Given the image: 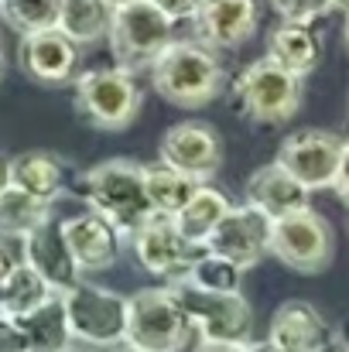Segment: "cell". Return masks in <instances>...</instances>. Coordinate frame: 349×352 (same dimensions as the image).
Wrapping results in <instances>:
<instances>
[{"label":"cell","mask_w":349,"mask_h":352,"mask_svg":"<svg viewBox=\"0 0 349 352\" xmlns=\"http://www.w3.org/2000/svg\"><path fill=\"white\" fill-rule=\"evenodd\" d=\"M147 69H151L154 93L182 110H202V107L216 103L226 86V72H223L216 48H209L195 38L168 41Z\"/></svg>","instance_id":"obj_1"},{"label":"cell","mask_w":349,"mask_h":352,"mask_svg":"<svg viewBox=\"0 0 349 352\" xmlns=\"http://www.w3.org/2000/svg\"><path fill=\"white\" fill-rule=\"evenodd\" d=\"M79 192L86 195L89 209L114 223L123 236H130L154 212L144 188V164L134 157H110L93 164L83 175Z\"/></svg>","instance_id":"obj_2"},{"label":"cell","mask_w":349,"mask_h":352,"mask_svg":"<svg viewBox=\"0 0 349 352\" xmlns=\"http://www.w3.org/2000/svg\"><path fill=\"white\" fill-rule=\"evenodd\" d=\"M123 342L147 352H189L195 332L171 291V284L140 287L127 298V332Z\"/></svg>","instance_id":"obj_3"},{"label":"cell","mask_w":349,"mask_h":352,"mask_svg":"<svg viewBox=\"0 0 349 352\" xmlns=\"http://www.w3.org/2000/svg\"><path fill=\"white\" fill-rule=\"evenodd\" d=\"M233 107L253 123H284L302 110V79L264 55L233 79Z\"/></svg>","instance_id":"obj_4"},{"label":"cell","mask_w":349,"mask_h":352,"mask_svg":"<svg viewBox=\"0 0 349 352\" xmlns=\"http://www.w3.org/2000/svg\"><path fill=\"white\" fill-rule=\"evenodd\" d=\"M62 305H65V318H69V332H72L76 346L107 352L123 342L127 294L110 291L103 284L79 280L69 291H62Z\"/></svg>","instance_id":"obj_5"},{"label":"cell","mask_w":349,"mask_h":352,"mask_svg":"<svg viewBox=\"0 0 349 352\" xmlns=\"http://www.w3.org/2000/svg\"><path fill=\"white\" fill-rule=\"evenodd\" d=\"M175 21L161 14L151 0H134L114 7L110 28H107V45L120 69L137 72L158 58V52L171 41Z\"/></svg>","instance_id":"obj_6"},{"label":"cell","mask_w":349,"mask_h":352,"mask_svg":"<svg viewBox=\"0 0 349 352\" xmlns=\"http://www.w3.org/2000/svg\"><path fill=\"white\" fill-rule=\"evenodd\" d=\"M76 82V110L89 120L96 130H123L130 126L140 107V86L134 72L110 65V69H89L72 79Z\"/></svg>","instance_id":"obj_7"},{"label":"cell","mask_w":349,"mask_h":352,"mask_svg":"<svg viewBox=\"0 0 349 352\" xmlns=\"http://www.w3.org/2000/svg\"><path fill=\"white\" fill-rule=\"evenodd\" d=\"M336 233L322 212L312 206L271 219V256L298 274H322L332 263Z\"/></svg>","instance_id":"obj_8"},{"label":"cell","mask_w":349,"mask_h":352,"mask_svg":"<svg viewBox=\"0 0 349 352\" xmlns=\"http://www.w3.org/2000/svg\"><path fill=\"white\" fill-rule=\"evenodd\" d=\"M195 339H223V342H250L253 336V308L243 298V291L236 294H220V291H202L192 287L185 280L171 284Z\"/></svg>","instance_id":"obj_9"},{"label":"cell","mask_w":349,"mask_h":352,"mask_svg":"<svg viewBox=\"0 0 349 352\" xmlns=\"http://www.w3.org/2000/svg\"><path fill=\"white\" fill-rule=\"evenodd\" d=\"M130 243H134V256L137 263L161 277L165 284H178L185 280L192 260L202 253V246L189 243L185 236L178 233L175 219L165 216V212H151L134 233H130Z\"/></svg>","instance_id":"obj_10"},{"label":"cell","mask_w":349,"mask_h":352,"mask_svg":"<svg viewBox=\"0 0 349 352\" xmlns=\"http://www.w3.org/2000/svg\"><path fill=\"white\" fill-rule=\"evenodd\" d=\"M339 154H343V137L339 133L308 126V130L288 133L281 140L274 161L281 168H288L308 192H322V188H332Z\"/></svg>","instance_id":"obj_11"},{"label":"cell","mask_w":349,"mask_h":352,"mask_svg":"<svg viewBox=\"0 0 349 352\" xmlns=\"http://www.w3.org/2000/svg\"><path fill=\"white\" fill-rule=\"evenodd\" d=\"M158 161L206 182L223 164V137L206 120H182V123H175L161 133Z\"/></svg>","instance_id":"obj_12"},{"label":"cell","mask_w":349,"mask_h":352,"mask_svg":"<svg viewBox=\"0 0 349 352\" xmlns=\"http://www.w3.org/2000/svg\"><path fill=\"white\" fill-rule=\"evenodd\" d=\"M202 250L220 253L236 267L250 270L271 253V216L253 206H230V212L216 223V230L202 243Z\"/></svg>","instance_id":"obj_13"},{"label":"cell","mask_w":349,"mask_h":352,"mask_svg":"<svg viewBox=\"0 0 349 352\" xmlns=\"http://www.w3.org/2000/svg\"><path fill=\"white\" fill-rule=\"evenodd\" d=\"M17 65L38 86H65L79 72V45L59 28L31 31V34H21Z\"/></svg>","instance_id":"obj_14"},{"label":"cell","mask_w":349,"mask_h":352,"mask_svg":"<svg viewBox=\"0 0 349 352\" xmlns=\"http://www.w3.org/2000/svg\"><path fill=\"white\" fill-rule=\"evenodd\" d=\"M195 41L223 52L240 48L260 28V0H199L192 10Z\"/></svg>","instance_id":"obj_15"},{"label":"cell","mask_w":349,"mask_h":352,"mask_svg":"<svg viewBox=\"0 0 349 352\" xmlns=\"http://www.w3.org/2000/svg\"><path fill=\"white\" fill-rule=\"evenodd\" d=\"M21 260L28 267H34L45 277V284L52 291H59V294L83 280V270H79V263L69 253V243H65V233H62L59 219H45L28 236H21Z\"/></svg>","instance_id":"obj_16"},{"label":"cell","mask_w":349,"mask_h":352,"mask_svg":"<svg viewBox=\"0 0 349 352\" xmlns=\"http://www.w3.org/2000/svg\"><path fill=\"white\" fill-rule=\"evenodd\" d=\"M62 233H65L69 253H72V260L79 263L83 274L110 270L123 253V233L93 209L62 219Z\"/></svg>","instance_id":"obj_17"},{"label":"cell","mask_w":349,"mask_h":352,"mask_svg":"<svg viewBox=\"0 0 349 352\" xmlns=\"http://www.w3.org/2000/svg\"><path fill=\"white\" fill-rule=\"evenodd\" d=\"M267 339L284 352H329L332 325L326 322V315L312 301L291 298L271 315Z\"/></svg>","instance_id":"obj_18"},{"label":"cell","mask_w":349,"mask_h":352,"mask_svg":"<svg viewBox=\"0 0 349 352\" xmlns=\"http://www.w3.org/2000/svg\"><path fill=\"white\" fill-rule=\"evenodd\" d=\"M243 199H246V206H253V209H260L264 216L277 219V216H288V212H295V209H305L308 199H312V192H308L288 168H281L277 161H271V164L257 168V171L246 178Z\"/></svg>","instance_id":"obj_19"},{"label":"cell","mask_w":349,"mask_h":352,"mask_svg":"<svg viewBox=\"0 0 349 352\" xmlns=\"http://www.w3.org/2000/svg\"><path fill=\"white\" fill-rule=\"evenodd\" d=\"M7 185L34 199L55 202L69 188V164L52 151H24L7 161Z\"/></svg>","instance_id":"obj_20"},{"label":"cell","mask_w":349,"mask_h":352,"mask_svg":"<svg viewBox=\"0 0 349 352\" xmlns=\"http://www.w3.org/2000/svg\"><path fill=\"white\" fill-rule=\"evenodd\" d=\"M322 52H326V45H322V34L315 31V24L281 21L267 34V58H274L281 69L295 72L298 79H305L308 72L319 69Z\"/></svg>","instance_id":"obj_21"},{"label":"cell","mask_w":349,"mask_h":352,"mask_svg":"<svg viewBox=\"0 0 349 352\" xmlns=\"http://www.w3.org/2000/svg\"><path fill=\"white\" fill-rule=\"evenodd\" d=\"M17 325L24 332L28 352H65L72 346V332H69L62 294H52L48 301H41L38 308L21 315Z\"/></svg>","instance_id":"obj_22"},{"label":"cell","mask_w":349,"mask_h":352,"mask_svg":"<svg viewBox=\"0 0 349 352\" xmlns=\"http://www.w3.org/2000/svg\"><path fill=\"white\" fill-rule=\"evenodd\" d=\"M230 195L223 192V188H216V185H206V182H199V188L189 195V202L171 216L175 219V226H178V233L185 236L189 243H195V246H202L209 233L216 230V223L230 212Z\"/></svg>","instance_id":"obj_23"},{"label":"cell","mask_w":349,"mask_h":352,"mask_svg":"<svg viewBox=\"0 0 349 352\" xmlns=\"http://www.w3.org/2000/svg\"><path fill=\"white\" fill-rule=\"evenodd\" d=\"M144 188H147V199H151V209L154 212H165V216H175L189 195L199 188V178L165 164V161H154V164H144Z\"/></svg>","instance_id":"obj_24"},{"label":"cell","mask_w":349,"mask_h":352,"mask_svg":"<svg viewBox=\"0 0 349 352\" xmlns=\"http://www.w3.org/2000/svg\"><path fill=\"white\" fill-rule=\"evenodd\" d=\"M114 7L107 0H62L59 10V31L69 34L79 48L83 45H96L107 38Z\"/></svg>","instance_id":"obj_25"},{"label":"cell","mask_w":349,"mask_h":352,"mask_svg":"<svg viewBox=\"0 0 349 352\" xmlns=\"http://www.w3.org/2000/svg\"><path fill=\"white\" fill-rule=\"evenodd\" d=\"M52 294H59V291H52L34 267H28L24 260H17L10 267V274L0 280V311L21 318L31 308H38L41 301H48Z\"/></svg>","instance_id":"obj_26"},{"label":"cell","mask_w":349,"mask_h":352,"mask_svg":"<svg viewBox=\"0 0 349 352\" xmlns=\"http://www.w3.org/2000/svg\"><path fill=\"white\" fill-rule=\"evenodd\" d=\"M52 206L55 202H45V199H34L14 185H3V192H0V236H10V239L28 236L34 226L52 219Z\"/></svg>","instance_id":"obj_27"},{"label":"cell","mask_w":349,"mask_h":352,"mask_svg":"<svg viewBox=\"0 0 349 352\" xmlns=\"http://www.w3.org/2000/svg\"><path fill=\"white\" fill-rule=\"evenodd\" d=\"M243 274H246V270L236 267L233 260L220 256V253L202 250V253L192 260V267H189V274H185V284L202 287V291L236 294V291H243Z\"/></svg>","instance_id":"obj_28"},{"label":"cell","mask_w":349,"mask_h":352,"mask_svg":"<svg viewBox=\"0 0 349 352\" xmlns=\"http://www.w3.org/2000/svg\"><path fill=\"white\" fill-rule=\"evenodd\" d=\"M59 10H62V0H0V17L17 34L59 28Z\"/></svg>","instance_id":"obj_29"},{"label":"cell","mask_w":349,"mask_h":352,"mask_svg":"<svg viewBox=\"0 0 349 352\" xmlns=\"http://www.w3.org/2000/svg\"><path fill=\"white\" fill-rule=\"evenodd\" d=\"M281 21H298V24H315L336 10L332 0H267Z\"/></svg>","instance_id":"obj_30"},{"label":"cell","mask_w":349,"mask_h":352,"mask_svg":"<svg viewBox=\"0 0 349 352\" xmlns=\"http://www.w3.org/2000/svg\"><path fill=\"white\" fill-rule=\"evenodd\" d=\"M0 352H28V342H24V332H21L17 318L3 315V311H0Z\"/></svg>","instance_id":"obj_31"},{"label":"cell","mask_w":349,"mask_h":352,"mask_svg":"<svg viewBox=\"0 0 349 352\" xmlns=\"http://www.w3.org/2000/svg\"><path fill=\"white\" fill-rule=\"evenodd\" d=\"M151 3L178 24V21H189V17H192V10H195V3H199V0H151Z\"/></svg>","instance_id":"obj_32"},{"label":"cell","mask_w":349,"mask_h":352,"mask_svg":"<svg viewBox=\"0 0 349 352\" xmlns=\"http://www.w3.org/2000/svg\"><path fill=\"white\" fill-rule=\"evenodd\" d=\"M332 188H336V195L346 202V209H349V140H343V154H339V168H336Z\"/></svg>","instance_id":"obj_33"},{"label":"cell","mask_w":349,"mask_h":352,"mask_svg":"<svg viewBox=\"0 0 349 352\" xmlns=\"http://www.w3.org/2000/svg\"><path fill=\"white\" fill-rule=\"evenodd\" d=\"M192 352H250V342H223V339H195Z\"/></svg>","instance_id":"obj_34"},{"label":"cell","mask_w":349,"mask_h":352,"mask_svg":"<svg viewBox=\"0 0 349 352\" xmlns=\"http://www.w3.org/2000/svg\"><path fill=\"white\" fill-rule=\"evenodd\" d=\"M329 352H349V322H343L339 329H332V346Z\"/></svg>","instance_id":"obj_35"},{"label":"cell","mask_w":349,"mask_h":352,"mask_svg":"<svg viewBox=\"0 0 349 352\" xmlns=\"http://www.w3.org/2000/svg\"><path fill=\"white\" fill-rule=\"evenodd\" d=\"M17 260H21V256H14V253H10V250H7V246L0 243V280H3V277L10 274V267H14Z\"/></svg>","instance_id":"obj_36"},{"label":"cell","mask_w":349,"mask_h":352,"mask_svg":"<svg viewBox=\"0 0 349 352\" xmlns=\"http://www.w3.org/2000/svg\"><path fill=\"white\" fill-rule=\"evenodd\" d=\"M250 352H284L281 346H274L271 339H264V342H250Z\"/></svg>","instance_id":"obj_37"},{"label":"cell","mask_w":349,"mask_h":352,"mask_svg":"<svg viewBox=\"0 0 349 352\" xmlns=\"http://www.w3.org/2000/svg\"><path fill=\"white\" fill-rule=\"evenodd\" d=\"M107 352H147V349H137V346H130V342H120V346H114V349Z\"/></svg>","instance_id":"obj_38"},{"label":"cell","mask_w":349,"mask_h":352,"mask_svg":"<svg viewBox=\"0 0 349 352\" xmlns=\"http://www.w3.org/2000/svg\"><path fill=\"white\" fill-rule=\"evenodd\" d=\"M3 185H7V161H0V192H3Z\"/></svg>","instance_id":"obj_39"},{"label":"cell","mask_w":349,"mask_h":352,"mask_svg":"<svg viewBox=\"0 0 349 352\" xmlns=\"http://www.w3.org/2000/svg\"><path fill=\"white\" fill-rule=\"evenodd\" d=\"M65 352H100V349H89V346H76V342H72Z\"/></svg>","instance_id":"obj_40"},{"label":"cell","mask_w":349,"mask_h":352,"mask_svg":"<svg viewBox=\"0 0 349 352\" xmlns=\"http://www.w3.org/2000/svg\"><path fill=\"white\" fill-rule=\"evenodd\" d=\"M336 3V10H343V14H349V0H332Z\"/></svg>","instance_id":"obj_41"},{"label":"cell","mask_w":349,"mask_h":352,"mask_svg":"<svg viewBox=\"0 0 349 352\" xmlns=\"http://www.w3.org/2000/svg\"><path fill=\"white\" fill-rule=\"evenodd\" d=\"M343 38H346V52H349V14H346V21H343Z\"/></svg>","instance_id":"obj_42"},{"label":"cell","mask_w":349,"mask_h":352,"mask_svg":"<svg viewBox=\"0 0 349 352\" xmlns=\"http://www.w3.org/2000/svg\"><path fill=\"white\" fill-rule=\"evenodd\" d=\"M3 69H7V62H3V45H0V79H3Z\"/></svg>","instance_id":"obj_43"},{"label":"cell","mask_w":349,"mask_h":352,"mask_svg":"<svg viewBox=\"0 0 349 352\" xmlns=\"http://www.w3.org/2000/svg\"><path fill=\"white\" fill-rule=\"evenodd\" d=\"M110 7H123V3H134V0H107Z\"/></svg>","instance_id":"obj_44"}]
</instances>
